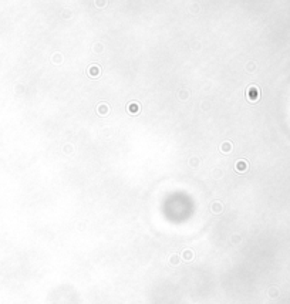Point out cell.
Listing matches in <instances>:
<instances>
[{
    "instance_id": "6da1fadb",
    "label": "cell",
    "mask_w": 290,
    "mask_h": 304,
    "mask_svg": "<svg viewBox=\"0 0 290 304\" xmlns=\"http://www.w3.org/2000/svg\"><path fill=\"white\" fill-rule=\"evenodd\" d=\"M246 98H248L250 102H256L260 98V90L256 86H250L248 90H246Z\"/></svg>"
},
{
    "instance_id": "7a4b0ae2",
    "label": "cell",
    "mask_w": 290,
    "mask_h": 304,
    "mask_svg": "<svg viewBox=\"0 0 290 304\" xmlns=\"http://www.w3.org/2000/svg\"><path fill=\"white\" fill-rule=\"evenodd\" d=\"M139 111H141V105H139V102L132 101V102L128 104V112H130L131 115H137Z\"/></svg>"
},
{
    "instance_id": "3957f363",
    "label": "cell",
    "mask_w": 290,
    "mask_h": 304,
    "mask_svg": "<svg viewBox=\"0 0 290 304\" xmlns=\"http://www.w3.org/2000/svg\"><path fill=\"white\" fill-rule=\"evenodd\" d=\"M87 74H88L90 77H92V78L100 77L101 70H100V67H98V65L92 64V65H90V67H88V70H87Z\"/></svg>"
},
{
    "instance_id": "277c9868",
    "label": "cell",
    "mask_w": 290,
    "mask_h": 304,
    "mask_svg": "<svg viewBox=\"0 0 290 304\" xmlns=\"http://www.w3.org/2000/svg\"><path fill=\"white\" fill-rule=\"evenodd\" d=\"M235 168H236V171H237V172H240V174H242V172H245L246 169L249 168V165H248V162H246V161H243V159H242V161H239V162H236Z\"/></svg>"
},
{
    "instance_id": "5b68a950",
    "label": "cell",
    "mask_w": 290,
    "mask_h": 304,
    "mask_svg": "<svg viewBox=\"0 0 290 304\" xmlns=\"http://www.w3.org/2000/svg\"><path fill=\"white\" fill-rule=\"evenodd\" d=\"M193 251L189 250V249H187V250L182 251V260H185V262H192L193 260Z\"/></svg>"
},
{
    "instance_id": "8992f818",
    "label": "cell",
    "mask_w": 290,
    "mask_h": 304,
    "mask_svg": "<svg viewBox=\"0 0 290 304\" xmlns=\"http://www.w3.org/2000/svg\"><path fill=\"white\" fill-rule=\"evenodd\" d=\"M220 151H222L223 154H229L232 151V144L229 141H225L222 145H220Z\"/></svg>"
},
{
    "instance_id": "52a82bcc",
    "label": "cell",
    "mask_w": 290,
    "mask_h": 304,
    "mask_svg": "<svg viewBox=\"0 0 290 304\" xmlns=\"http://www.w3.org/2000/svg\"><path fill=\"white\" fill-rule=\"evenodd\" d=\"M97 111H98V114H101V115H105L107 112H108V107H107V104H101V105H98Z\"/></svg>"
},
{
    "instance_id": "ba28073f",
    "label": "cell",
    "mask_w": 290,
    "mask_h": 304,
    "mask_svg": "<svg viewBox=\"0 0 290 304\" xmlns=\"http://www.w3.org/2000/svg\"><path fill=\"white\" fill-rule=\"evenodd\" d=\"M212 212H215V213L222 212V205H220V202H215V203L212 205Z\"/></svg>"
},
{
    "instance_id": "9c48e42d",
    "label": "cell",
    "mask_w": 290,
    "mask_h": 304,
    "mask_svg": "<svg viewBox=\"0 0 290 304\" xmlns=\"http://www.w3.org/2000/svg\"><path fill=\"white\" fill-rule=\"evenodd\" d=\"M169 263H171L172 266H176L178 263H179V256H178V254H172L171 259H169Z\"/></svg>"
},
{
    "instance_id": "30bf717a",
    "label": "cell",
    "mask_w": 290,
    "mask_h": 304,
    "mask_svg": "<svg viewBox=\"0 0 290 304\" xmlns=\"http://www.w3.org/2000/svg\"><path fill=\"white\" fill-rule=\"evenodd\" d=\"M107 4L105 0H95V6L97 7H104Z\"/></svg>"
},
{
    "instance_id": "8fae6325",
    "label": "cell",
    "mask_w": 290,
    "mask_h": 304,
    "mask_svg": "<svg viewBox=\"0 0 290 304\" xmlns=\"http://www.w3.org/2000/svg\"><path fill=\"white\" fill-rule=\"evenodd\" d=\"M269 296H272V297H277V289L269 290Z\"/></svg>"
}]
</instances>
